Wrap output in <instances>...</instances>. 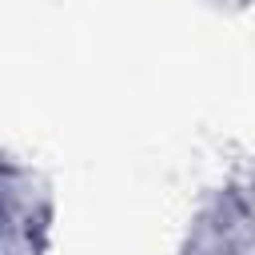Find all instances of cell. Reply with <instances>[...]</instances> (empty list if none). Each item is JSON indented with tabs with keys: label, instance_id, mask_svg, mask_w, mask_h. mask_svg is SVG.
<instances>
[{
	"label": "cell",
	"instance_id": "6da1fadb",
	"mask_svg": "<svg viewBox=\"0 0 255 255\" xmlns=\"http://www.w3.org/2000/svg\"><path fill=\"white\" fill-rule=\"evenodd\" d=\"M16 239H20V203L4 187V171H0V255L16 251Z\"/></svg>",
	"mask_w": 255,
	"mask_h": 255
}]
</instances>
